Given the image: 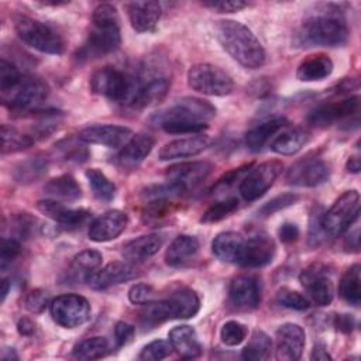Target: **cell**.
Masks as SVG:
<instances>
[{
	"label": "cell",
	"instance_id": "obj_1",
	"mask_svg": "<svg viewBox=\"0 0 361 361\" xmlns=\"http://www.w3.org/2000/svg\"><path fill=\"white\" fill-rule=\"evenodd\" d=\"M216 35L223 49L247 69H258L265 63V51L259 39L244 24L234 20H220Z\"/></svg>",
	"mask_w": 361,
	"mask_h": 361
},
{
	"label": "cell",
	"instance_id": "obj_2",
	"mask_svg": "<svg viewBox=\"0 0 361 361\" xmlns=\"http://www.w3.org/2000/svg\"><path fill=\"white\" fill-rule=\"evenodd\" d=\"M120 27L117 10L107 3L99 4L92 14V28L80 49L83 56L99 58L120 47Z\"/></svg>",
	"mask_w": 361,
	"mask_h": 361
},
{
	"label": "cell",
	"instance_id": "obj_3",
	"mask_svg": "<svg viewBox=\"0 0 361 361\" xmlns=\"http://www.w3.org/2000/svg\"><path fill=\"white\" fill-rule=\"evenodd\" d=\"M348 28L338 14H317L303 21L296 42L305 47H340L347 42Z\"/></svg>",
	"mask_w": 361,
	"mask_h": 361
},
{
	"label": "cell",
	"instance_id": "obj_4",
	"mask_svg": "<svg viewBox=\"0 0 361 361\" xmlns=\"http://www.w3.org/2000/svg\"><path fill=\"white\" fill-rule=\"evenodd\" d=\"M93 93L100 94L114 103L135 106L138 96V79L117 68L104 66L97 69L90 78Z\"/></svg>",
	"mask_w": 361,
	"mask_h": 361
},
{
	"label": "cell",
	"instance_id": "obj_5",
	"mask_svg": "<svg viewBox=\"0 0 361 361\" xmlns=\"http://www.w3.org/2000/svg\"><path fill=\"white\" fill-rule=\"evenodd\" d=\"M14 28L23 42L39 52L51 55H59L63 52V38L54 27L47 23L20 16L14 21Z\"/></svg>",
	"mask_w": 361,
	"mask_h": 361
},
{
	"label": "cell",
	"instance_id": "obj_6",
	"mask_svg": "<svg viewBox=\"0 0 361 361\" xmlns=\"http://www.w3.org/2000/svg\"><path fill=\"white\" fill-rule=\"evenodd\" d=\"M216 114V107L197 97H183L176 100L168 109L157 113L152 121L159 127L168 123H186V124H202L207 126Z\"/></svg>",
	"mask_w": 361,
	"mask_h": 361
},
{
	"label": "cell",
	"instance_id": "obj_7",
	"mask_svg": "<svg viewBox=\"0 0 361 361\" xmlns=\"http://www.w3.org/2000/svg\"><path fill=\"white\" fill-rule=\"evenodd\" d=\"M360 214V195L357 190L344 192L333 206L323 213L322 226L326 235L337 237L345 233Z\"/></svg>",
	"mask_w": 361,
	"mask_h": 361
},
{
	"label": "cell",
	"instance_id": "obj_8",
	"mask_svg": "<svg viewBox=\"0 0 361 361\" xmlns=\"http://www.w3.org/2000/svg\"><path fill=\"white\" fill-rule=\"evenodd\" d=\"M189 86L207 96H226L231 93L234 83L228 73L212 63H196L188 71Z\"/></svg>",
	"mask_w": 361,
	"mask_h": 361
},
{
	"label": "cell",
	"instance_id": "obj_9",
	"mask_svg": "<svg viewBox=\"0 0 361 361\" xmlns=\"http://www.w3.org/2000/svg\"><path fill=\"white\" fill-rule=\"evenodd\" d=\"M49 312L56 324L65 329H75L87 322L90 305L80 295L65 293L56 296L49 303Z\"/></svg>",
	"mask_w": 361,
	"mask_h": 361
},
{
	"label": "cell",
	"instance_id": "obj_10",
	"mask_svg": "<svg viewBox=\"0 0 361 361\" xmlns=\"http://www.w3.org/2000/svg\"><path fill=\"white\" fill-rule=\"evenodd\" d=\"M282 162L267 161L250 169L240 182V193L244 200L252 202L261 197L282 172Z\"/></svg>",
	"mask_w": 361,
	"mask_h": 361
},
{
	"label": "cell",
	"instance_id": "obj_11",
	"mask_svg": "<svg viewBox=\"0 0 361 361\" xmlns=\"http://www.w3.org/2000/svg\"><path fill=\"white\" fill-rule=\"evenodd\" d=\"M48 96V86L44 80L34 76H24L17 89L4 97V103L11 110H31L41 104Z\"/></svg>",
	"mask_w": 361,
	"mask_h": 361
},
{
	"label": "cell",
	"instance_id": "obj_12",
	"mask_svg": "<svg viewBox=\"0 0 361 361\" xmlns=\"http://www.w3.org/2000/svg\"><path fill=\"white\" fill-rule=\"evenodd\" d=\"M360 110V97L351 96L341 100L323 103L313 109L307 117L309 123L314 127H327L351 116Z\"/></svg>",
	"mask_w": 361,
	"mask_h": 361
},
{
	"label": "cell",
	"instance_id": "obj_13",
	"mask_svg": "<svg viewBox=\"0 0 361 361\" xmlns=\"http://www.w3.org/2000/svg\"><path fill=\"white\" fill-rule=\"evenodd\" d=\"M210 171L212 165L204 161L183 162L169 166L165 172V178L168 183L173 185L183 195L200 185L209 176Z\"/></svg>",
	"mask_w": 361,
	"mask_h": 361
},
{
	"label": "cell",
	"instance_id": "obj_14",
	"mask_svg": "<svg viewBox=\"0 0 361 361\" xmlns=\"http://www.w3.org/2000/svg\"><path fill=\"white\" fill-rule=\"evenodd\" d=\"M299 279L302 286L307 290L309 296L317 306H327L331 303L334 298L333 283L322 265L313 264L303 269Z\"/></svg>",
	"mask_w": 361,
	"mask_h": 361
},
{
	"label": "cell",
	"instance_id": "obj_15",
	"mask_svg": "<svg viewBox=\"0 0 361 361\" xmlns=\"http://www.w3.org/2000/svg\"><path fill=\"white\" fill-rule=\"evenodd\" d=\"M329 176L330 169L324 161L319 158H305L292 165L288 171L286 180L290 185L312 188L326 182Z\"/></svg>",
	"mask_w": 361,
	"mask_h": 361
},
{
	"label": "cell",
	"instance_id": "obj_16",
	"mask_svg": "<svg viewBox=\"0 0 361 361\" xmlns=\"http://www.w3.org/2000/svg\"><path fill=\"white\" fill-rule=\"evenodd\" d=\"M138 79V96L134 107H144L159 102L169 89V78L158 69L144 68Z\"/></svg>",
	"mask_w": 361,
	"mask_h": 361
},
{
	"label": "cell",
	"instance_id": "obj_17",
	"mask_svg": "<svg viewBox=\"0 0 361 361\" xmlns=\"http://www.w3.org/2000/svg\"><path fill=\"white\" fill-rule=\"evenodd\" d=\"M305 331L296 323L279 326L275 334V353L281 361H296L302 357L305 348Z\"/></svg>",
	"mask_w": 361,
	"mask_h": 361
},
{
	"label": "cell",
	"instance_id": "obj_18",
	"mask_svg": "<svg viewBox=\"0 0 361 361\" xmlns=\"http://www.w3.org/2000/svg\"><path fill=\"white\" fill-rule=\"evenodd\" d=\"M275 243L267 234H257L244 240L240 265L247 268H259L272 262L275 257Z\"/></svg>",
	"mask_w": 361,
	"mask_h": 361
},
{
	"label": "cell",
	"instance_id": "obj_19",
	"mask_svg": "<svg viewBox=\"0 0 361 361\" xmlns=\"http://www.w3.org/2000/svg\"><path fill=\"white\" fill-rule=\"evenodd\" d=\"M133 131L123 126L113 124H102V126H90L83 128L79 133V140L87 144L104 145L107 148H120L123 147L131 137Z\"/></svg>",
	"mask_w": 361,
	"mask_h": 361
},
{
	"label": "cell",
	"instance_id": "obj_20",
	"mask_svg": "<svg viewBox=\"0 0 361 361\" xmlns=\"http://www.w3.org/2000/svg\"><path fill=\"white\" fill-rule=\"evenodd\" d=\"M228 298L234 307L241 310H252L261 302V288L258 278L254 275L235 276L228 289Z\"/></svg>",
	"mask_w": 361,
	"mask_h": 361
},
{
	"label": "cell",
	"instance_id": "obj_21",
	"mask_svg": "<svg viewBox=\"0 0 361 361\" xmlns=\"http://www.w3.org/2000/svg\"><path fill=\"white\" fill-rule=\"evenodd\" d=\"M128 217L120 210H109L94 219L89 226V238L96 243H104L117 238L127 227Z\"/></svg>",
	"mask_w": 361,
	"mask_h": 361
},
{
	"label": "cell",
	"instance_id": "obj_22",
	"mask_svg": "<svg viewBox=\"0 0 361 361\" xmlns=\"http://www.w3.org/2000/svg\"><path fill=\"white\" fill-rule=\"evenodd\" d=\"M137 276L135 268L128 264V262H110L106 267L96 269L89 278H87V285L92 289L96 290H103L110 286L131 281Z\"/></svg>",
	"mask_w": 361,
	"mask_h": 361
},
{
	"label": "cell",
	"instance_id": "obj_23",
	"mask_svg": "<svg viewBox=\"0 0 361 361\" xmlns=\"http://www.w3.org/2000/svg\"><path fill=\"white\" fill-rule=\"evenodd\" d=\"M37 207L42 214L66 228H78L83 226L90 216V213L85 209H71L55 199L39 200Z\"/></svg>",
	"mask_w": 361,
	"mask_h": 361
},
{
	"label": "cell",
	"instance_id": "obj_24",
	"mask_svg": "<svg viewBox=\"0 0 361 361\" xmlns=\"http://www.w3.org/2000/svg\"><path fill=\"white\" fill-rule=\"evenodd\" d=\"M131 27L137 32H148L158 24L162 8L158 1H131L126 4Z\"/></svg>",
	"mask_w": 361,
	"mask_h": 361
},
{
	"label": "cell",
	"instance_id": "obj_25",
	"mask_svg": "<svg viewBox=\"0 0 361 361\" xmlns=\"http://www.w3.org/2000/svg\"><path fill=\"white\" fill-rule=\"evenodd\" d=\"M210 144V138L203 134H195L186 138L173 140L165 144L159 149V159L161 161H171L178 158H189L203 152Z\"/></svg>",
	"mask_w": 361,
	"mask_h": 361
},
{
	"label": "cell",
	"instance_id": "obj_26",
	"mask_svg": "<svg viewBox=\"0 0 361 361\" xmlns=\"http://www.w3.org/2000/svg\"><path fill=\"white\" fill-rule=\"evenodd\" d=\"M155 140L149 134H135L133 135L120 149L117 161L123 168L133 169L138 166L152 151Z\"/></svg>",
	"mask_w": 361,
	"mask_h": 361
},
{
	"label": "cell",
	"instance_id": "obj_27",
	"mask_svg": "<svg viewBox=\"0 0 361 361\" xmlns=\"http://www.w3.org/2000/svg\"><path fill=\"white\" fill-rule=\"evenodd\" d=\"M164 244V237L158 233H151L145 235H140L138 238H134L128 241L123 247V257L131 262H144L149 259L152 255H155Z\"/></svg>",
	"mask_w": 361,
	"mask_h": 361
},
{
	"label": "cell",
	"instance_id": "obj_28",
	"mask_svg": "<svg viewBox=\"0 0 361 361\" xmlns=\"http://www.w3.org/2000/svg\"><path fill=\"white\" fill-rule=\"evenodd\" d=\"M199 240L193 235H178L166 248L165 262L172 268H180L189 264L199 251Z\"/></svg>",
	"mask_w": 361,
	"mask_h": 361
},
{
	"label": "cell",
	"instance_id": "obj_29",
	"mask_svg": "<svg viewBox=\"0 0 361 361\" xmlns=\"http://www.w3.org/2000/svg\"><path fill=\"white\" fill-rule=\"evenodd\" d=\"M168 337L172 350H175L182 358H196L200 355L202 345L193 327L186 324L176 326L169 331Z\"/></svg>",
	"mask_w": 361,
	"mask_h": 361
},
{
	"label": "cell",
	"instance_id": "obj_30",
	"mask_svg": "<svg viewBox=\"0 0 361 361\" xmlns=\"http://www.w3.org/2000/svg\"><path fill=\"white\" fill-rule=\"evenodd\" d=\"M244 238L234 231H223L217 234L212 243L213 254L223 262L240 264Z\"/></svg>",
	"mask_w": 361,
	"mask_h": 361
},
{
	"label": "cell",
	"instance_id": "obj_31",
	"mask_svg": "<svg viewBox=\"0 0 361 361\" xmlns=\"http://www.w3.org/2000/svg\"><path fill=\"white\" fill-rule=\"evenodd\" d=\"M172 312V319L193 317L200 307V300L196 292L190 288H178L166 298Z\"/></svg>",
	"mask_w": 361,
	"mask_h": 361
},
{
	"label": "cell",
	"instance_id": "obj_32",
	"mask_svg": "<svg viewBox=\"0 0 361 361\" xmlns=\"http://www.w3.org/2000/svg\"><path fill=\"white\" fill-rule=\"evenodd\" d=\"M333 72V62L327 55L317 54L305 59L296 71V78L302 82L322 80Z\"/></svg>",
	"mask_w": 361,
	"mask_h": 361
},
{
	"label": "cell",
	"instance_id": "obj_33",
	"mask_svg": "<svg viewBox=\"0 0 361 361\" xmlns=\"http://www.w3.org/2000/svg\"><path fill=\"white\" fill-rule=\"evenodd\" d=\"M285 126H286V121L282 117H275V118H271L268 121H264L259 126L251 128L245 134V145L251 151H259Z\"/></svg>",
	"mask_w": 361,
	"mask_h": 361
},
{
	"label": "cell",
	"instance_id": "obj_34",
	"mask_svg": "<svg viewBox=\"0 0 361 361\" xmlns=\"http://www.w3.org/2000/svg\"><path fill=\"white\" fill-rule=\"evenodd\" d=\"M307 141V133L300 128H288L282 131L279 135H275L271 141V149L281 155H293L302 149V147Z\"/></svg>",
	"mask_w": 361,
	"mask_h": 361
},
{
	"label": "cell",
	"instance_id": "obj_35",
	"mask_svg": "<svg viewBox=\"0 0 361 361\" xmlns=\"http://www.w3.org/2000/svg\"><path fill=\"white\" fill-rule=\"evenodd\" d=\"M102 254L96 250H85L80 251L79 254H76L73 257L72 265H71V275L75 281H87V278L96 271L99 269V267L102 265Z\"/></svg>",
	"mask_w": 361,
	"mask_h": 361
},
{
	"label": "cell",
	"instance_id": "obj_36",
	"mask_svg": "<svg viewBox=\"0 0 361 361\" xmlns=\"http://www.w3.org/2000/svg\"><path fill=\"white\" fill-rule=\"evenodd\" d=\"M44 190L52 199L61 200H76L82 196L80 186L72 175H61L51 179L45 185Z\"/></svg>",
	"mask_w": 361,
	"mask_h": 361
},
{
	"label": "cell",
	"instance_id": "obj_37",
	"mask_svg": "<svg viewBox=\"0 0 361 361\" xmlns=\"http://www.w3.org/2000/svg\"><path fill=\"white\" fill-rule=\"evenodd\" d=\"M360 271L361 267L358 264L351 265L344 275L340 279V285H338V290L341 298L354 305L358 306L360 300H361V286H360Z\"/></svg>",
	"mask_w": 361,
	"mask_h": 361
},
{
	"label": "cell",
	"instance_id": "obj_38",
	"mask_svg": "<svg viewBox=\"0 0 361 361\" xmlns=\"http://www.w3.org/2000/svg\"><path fill=\"white\" fill-rule=\"evenodd\" d=\"M271 350H272V341L269 336L265 334L264 331L257 330L251 336L248 344L243 348L241 357L248 361H262L269 358Z\"/></svg>",
	"mask_w": 361,
	"mask_h": 361
},
{
	"label": "cell",
	"instance_id": "obj_39",
	"mask_svg": "<svg viewBox=\"0 0 361 361\" xmlns=\"http://www.w3.org/2000/svg\"><path fill=\"white\" fill-rule=\"evenodd\" d=\"M109 350L110 344L107 338L96 336L76 344L73 348V357L78 360H99L104 357L109 353Z\"/></svg>",
	"mask_w": 361,
	"mask_h": 361
},
{
	"label": "cell",
	"instance_id": "obj_40",
	"mask_svg": "<svg viewBox=\"0 0 361 361\" xmlns=\"http://www.w3.org/2000/svg\"><path fill=\"white\" fill-rule=\"evenodd\" d=\"M141 306L142 309L140 310V319L145 326H157L172 319V312L166 299L158 302L151 300Z\"/></svg>",
	"mask_w": 361,
	"mask_h": 361
},
{
	"label": "cell",
	"instance_id": "obj_41",
	"mask_svg": "<svg viewBox=\"0 0 361 361\" xmlns=\"http://www.w3.org/2000/svg\"><path fill=\"white\" fill-rule=\"evenodd\" d=\"M34 142V138L23 134L17 128L3 124L1 126V152L11 154L28 148Z\"/></svg>",
	"mask_w": 361,
	"mask_h": 361
},
{
	"label": "cell",
	"instance_id": "obj_42",
	"mask_svg": "<svg viewBox=\"0 0 361 361\" xmlns=\"http://www.w3.org/2000/svg\"><path fill=\"white\" fill-rule=\"evenodd\" d=\"M86 178L93 190V195L102 202L113 200L116 195V186L110 182V179L97 168H90L86 171Z\"/></svg>",
	"mask_w": 361,
	"mask_h": 361
},
{
	"label": "cell",
	"instance_id": "obj_43",
	"mask_svg": "<svg viewBox=\"0 0 361 361\" xmlns=\"http://www.w3.org/2000/svg\"><path fill=\"white\" fill-rule=\"evenodd\" d=\"M23 78L24 76L21 75V72L14 63L6 59L0 61V90H1L3 99L17 89Z\"/></svg>",
	"mask_w": 361,
	"mask_h": 361
},
{
	"label": "cell",
	"instance_id": "obj_44",
	"mask_svg": "<svg viewBox=\"0 0 361 361\" xmlns=\"http://www.w3.org/2000/svg\"><path fill=\"white\" fill-rule=\"evenodd\" d=\"M237 206H238V200L235 197H228V199L216 202L203 213L200 221L206 224L220 221L224 217H227L230 213H233L237 209Z\"/></svg>",
	"mask_w": 361,
	"mask_h": 361
},
{
	"label": "cell",
	"instance_id": "obj_45",
	"mask_svg": "<svg viewBox=\"0 0 361 361\" xmlns=\"http://www.w3.org/2000/svg\"><path fill=\"white\" fill-rule=\"evenodd\" d=\"M45 172H47V162L44 159H39V158L28 159L20 164V166L17 168L16 179L18 182H32Z\"/></svg>",
	"mask_w": 361,
	"mask_h": 361
},
{
	"label": "cell",
	"instance_id": "obj_46",
	"mask_svg": "<svg viewBox=\"0 0 361 361\" xmlns=\"http://www.w3.org/2000/svg\"><path fill=\"white\" fill-rule=\"evenodd\" d=\"M247 333L248 330L243 323L237 320H228L220 330V338L226 345H238L245 340Z\"/></svg>",
	"mask_w": 361,
	"mask_h": 361
},
{
	"label": "cell",
	"instance_id": "obj_47",
	"mask_svg": "<svg viewBox=\"0 0 361 361\" xmlns=\"http://www.w3.org/2000/svg\"><path fill=\"white\" fill-rule=\"evenodd\" d=\"M276 302L281 306H285V307L293 309V310H306L310 306L307 298H305L302 293L292 290L289 288H282L278 290Z\"/></svg>",
	"mask_w": 361,
	"mask_h": 361
},
{
	"label": "cell",
	"instance_id": "obj_48",
	"mask_svg": "<svg viewBox=\"0 0 361 361\" xmlns=\"http://www.w3.org/2000/svg\"><path fill=\"white\" fill-rule=\"evenodd\" d=\"M171 350H172L171 343L164 341V340H155V341H151L149 344H147L141 350L138 358L144 360V361H159V360H164L165 357H168L171 354Z\"/></svg>",
	"mask_w": 361,
	"mask_h": 361
},
{
	"label": "cell",
	"instance_id": "obj_49",
	"mask_svg": "<svg viewBox=\"0 0 361 361\" xmlns=\"http://www.w3.org/2000/svg\"><path fill=\"white\" fill-rule=\"evenodd\" d=\"M299 199L298 195L295 193H283V195H279L274 199H271L268 203H265L261 209H259V214L267 217V216H272L274 213L285 209V207H289L290 204H293L296 200Z\"/></svg>",
	"mask_w": 361,
	"mask_h": 361
},
{
	"label": "cell",
	"instance_id": "obj_50",
	"mask_svg": "<svg viewBox=\"0 0 361 361\" xmlns=\"http://www.w3.org/2000/svg\"><path fill=\"white\" fill-rule=\"evenodd\" d=\"M322 216L323 212H320V207L316 209L312 216H310V226H309V244L312 247H316L319 244H322V241L324 240V230L322 226Z\"/></svg>",
	"mask_w": 361,
	"mask_h": 361
},
{
	"label": "cell",
	"instance_id": "obj_51",
	"mask_svg": "<svg viewBox=\"0 0 361 361\" xmlns=\"http://www.w3.org/2000/svg\"><path fill=\"white\" fill-rule=\"evenodd\" d=\"M154 289L151 285L147 283H135L128 290V299L134 305H144L152 300L154 298Z\"/></svg>",
	"mask_w": 361,
	"mask_h": 361
},
{
	"label": "cell",
	"instance_id": "obj_52",
	"mask_svg": "<svg viewBox=\"0 0 361 361\" xmlns=\"http://www.w3.org/2000/svg\"><path fill=\"white\" fill-rule=\"evenodd\" d=\"M21 251V245L16 238H3V244H1V255H0V261H1V269L4 271L6 267L14 261L18 254Z\"/></svg>",
	"mask_w": 361,
	"mask_h": 361
},
{
	"label": "cell",
	"instance_id": "obj_53",
	"mask_svg": "<svg viewBox=\"0 0 361 361\" xmlns=\"http://www.w3.org/2000/svg\"><path fill=\"white\" fill-rule=\"evenodd\" d=\"M48 305V295L41 289H35L25 298V307L31 313H41Z\"/></svg>",
	"mask_w": 361,
	"mask_h": 361
},
{
	"label": "cell",
	"instance_id": "obj_54",
	"mask_svg": "<svg viewBox=\"0 0 361 361\" xmlns=\"http://www.w3.org/2000/svg\"><path fill=\"white\" fill-rule=\"evenodd\" d=\"M206 7L217 11V13H234L240 11L248 6V3L241 0H220V1H204Z\"/></svg>",
	"mask_w": 361,
	"mask_h": 361
},
{
	"label": "cell",
	"instance_id": "obj_55",
	"mask_svg": "<svg viewBox=\"0 0 361 361\" xmlns=\"http://www.w3.org/2000/svg\"><path fill=\"white\" fill-rule=\"evenodd\" d=\"M135 334V329L133 324L127 322H118L114 327V340L118 347L127 345Z\"/></svg>",
	"mask_w": 361,
	"mask_h": 361
},
{
	"label": "cell",
	"instance_id": "obj_56",
	"mask_svg": "<svg viewBox=\"0 0 361 361\" xmlns=\"http://www.w3.org/2000/svg\"><path fill=\"white\" fill-rule=\"evenodd\" d=\"M278 234H279V238L283 241V243H293L298 240L299 237V228L296 227V224H292V223H283L279 230H278Z\"/></svg>",
	"mask_w": 361,
	"mask_h": 361
},
{
	"label": "cell",
	"instance_id": "obj_57",
	"mask_svg": "<svg viewBox=\"0 0 361 361\" xmlns=\"http://www.w3.org/2000/svg\"><path fill=\"white\" fill-rule=\"evenodd\" d=\"M336 327L340 331L348 334L355 327V320H354V317L351 314H338L336 317Z\"/></svg>",
	"mask_w": 361,
	"mask_h": 361
},
{
	"label": "cell",
	"instance_id": "obj_58",
	"mask_svg": "<svg viewBox=\"0 0 361 361\" xmlns=\"http://www.w3.org/2000/svg\"><path fill=\"white\" fill-rule=\"evenodd\" d=\"M17 330L21 336H31L35 331V324L30 319L23 317L17 323Z\"/></svg>",
	"mask_w": 361,
	"mask_h": 361
},
{
	"label": "cell",
	"instance_id": "obj_59",
	"mask_svg": "<svg viewBox=\"0 0 361 361\" xmlns=\"http://www.w3.org/2000/svg\"><path fill=\"white\" fill-rule=\"evenodd\" d=\"M310 358L317 360V361H326V360H331V355L329 354V351L326 350L324 345L316 344L312 354H310Z\"/></svg>",
	"mask_w": 361,
	"mask_h": 361
},
{
	"label": "cell",
	"instance_id": "obj_60",
	"mask_svg": "<svg viewBox=\"0 0 361 361\" xmlns=\"http://www.w3.org/2000/svg\"><path fill=\"white\" fill-rule=\"evenodd\" d=\"M358 240H360V237H358V230H355L354 233H351V234L345 238V244H344L345 250H347V251H354V252H357L358 248H360Z\"/></svg>",
	"mask_w": 361,
	"mask_h": 361
},
{
	"label": "cell",
	"instance_id": "obj_61",
	"mask_svg": "<svg viewBox=\"0 0 361 361\" xmlns=\"http://www.w3.org/2000/svg\"><path fill=\"white\" fill-rule=\"evenodd\" d=\"M347 171L357 173L360 171V159L357 157H350L347 161Z\"/></svg>",
	"mask_w": 361,
	"mask_h": 361
},
{
	"label": "cell",
	"instance_id": "obj_62",
	"mask_svg": "<svg viewBox=\"0 0 361 361\" xmlns=\"http://www.w3.org/2000/svg\"><path fill=\"white\" fill-rule=\"evenodd\" d=\"M7 293H8V279H3V282H1V300L3 302L7 296Z\"/></svg>",
	"mask_w": 361,
	"mask_h": 361
}]
</instances>
